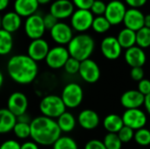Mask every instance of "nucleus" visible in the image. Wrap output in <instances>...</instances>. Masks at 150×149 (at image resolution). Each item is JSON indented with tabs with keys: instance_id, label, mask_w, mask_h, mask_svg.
<instances>
[{
	"instance_id": "f257e3e1",
	"label": "nucleus",
	"mask_w": 150,
	"mask_h": 149,
	"mask_svg": "<svg viewBox=\"0 0 150 149\" xmlns=\"http://www.w3.org/2000/svg\"><path fill=\"white\" fill-rule=\"evenodd\" d=\"M7 71L10 77L17 83L28 84L36 78L38 65L28 55L17 54L9 60Z\"/></svg>"
},
{
	"instance_id": "f03ea898",
	"label": "nucleus",
	"mask_w": 150,
	"mask_h": 149,
	"mask_svg": "<svg viewBox=\"0 0 150 149\" xmlns=\"http://www.w3.org/2000/svg\"><path fill=\"white\" fill-rule=\"evenodd\" d=\"M31 138L34 142L42 146L54 145L61 137L62 131L56 120L40 116L31 122Z\"/></svg>"
},
{
	"instance_id": "7ed1b4c3",
	"label": "nucleus",
	"mask_w": 150,
	"mask_h": 149,
	"mask_svg": "<svg viewBox=\"0 0 150 149\" xmlns=\"http://www.w3.org/2000/svg\"><path fill=\"white\" fill-rule=\"evenodd\" d=\"M95 48V41L91 36L85 33H80L74 36L68 45V50L70 57L79 61L90 59Z\"/></svg>"
},
{
	"instance_id": "20e7f679",
	"label": "nucleus",
	"mask_w": 150,
	"mask_h": 149,
	"mask_svg": "<svg viewBox=\"0 0 150 149\" xmlns=\"http://www.w3.org/2000/svg\"><path fill=\"white\" fill-rule=\"evenodd\" d=\"M40 111L43 116L50 119H58L66 112V105L62 97L55 95H48L44 97L39 105Z\"/></svg>"
},
{
	"instance_id": "39448f33",
	"label": "nucleus",
	"mask_w": 150,
	"mask_h": 149,
	"mask_svg": "<svg viewBox=\"0 0 150 149\" xmlns=\"http://www.w3.org/2000/svg\"><path fill=\"white\" fill-rule=\"evenodd\" d=\"M61 97L67 108L74 109L81 105L83 98V91L80 85L76 83H70L63 88Z\"/></svg>"
},
{
	"instance_id": "423d86ee",
	"label": "nucleus",
	"mask_w": 150,
	"mask_h": 149,
	"mask_svg": "<svg viewBox=\"0 0 150 149\" xmlns=\"http://www.w3.org/2000/svg\"><path fill=\"white\" fill-rule=\"evenodd\" d=\"M24 30L26 36L33 40L41 39L47 30L44 25L43 17L35 13L26 18L24 25Z\"/></svg>"
},
{
	"instance_id": "0eeeda50",
	"label": "nucleus",
	"mask_w": 150,
	"mask_h": 149,
	"mask_svg": "<svg viewBox=\"0 0 150 149\" xmlns=\"http://www.w3.org/2000/svg\"><path fill=\"white\" fill-rule=\"evenodd\" d=\"M94 15L90 10H76L70 17L72 29L78 32H83L92 26Z\"/></svg>"
},
{
	"instance_id": "6e6552de",
	"label": "nucleus",
	"mask_w": 150,
	"mask_h": 149,
	"mask_svg": "<svg viewBox=\"0 0 150 149\" xmlns=\"http://www.w3.org/2000/svg\"><path fill=\"white\" fill-rule=\"evenodd\" d=\"M69 57L70 54L68 48L64 47L63 46H56L50 48L45 61L49 68L53 69H58L64 68Z\"/></svg>"
},
{
	"instance_id": "1a4fd4ad",
	"label": "nucleus",
	"mask_w": 150,
	"mask_h": 149,
	"mask_svg": "<svg viewBox=\"0 0 150 149\" xmlns=\"http://www.w3.org/2000/svg\"><path fill=\"white\" fill-rule=\"evenodd\" d=\"M126 4L120 0H112L107 4L105 17L112 25H117L123 23L127 13Z\"/></svg>"
},
{
	"instance_id": "9d476101",
	"label": "nucleus",
	"mask_w": 150,
	"mask_h": 149,
	"mask_svg": "<svg viewBox=\"0 0 150 149\" xmlns=\"http://www.w3.org/2000/svg\"><path fill=\"white\" fill-rule=\"evenodd\" d=\"M122 119L126 126L136 131L144 128L148 120L146 113L140 109L126 110L122 115Z\"/></svg>"
},
{
	"instance_id": "9b49d317",
	"label": "nucleus",
	"mask_w": 150,
	"mask_h": 149,
	"mask_svg": "<svg viewBox=\"0 0 150 149\" xmlns=\"http://www.w3.org/2000/svg\"><path fill=\"white\" fill-rule=\"evenodd\" d=\"M52 40L59 46L69 45L73 39V30L70 25L63 22H58L50 31Z\"/></svg>"
},
{
	"instance_id": "f8f14e48",
	"label": "nucleus",
	"mask_w": 150,
	"mask_h": 149,
	"mask_svg": "<svg viewBox=\"0 0 150 149\" xmlns=\"http://www.w3.org/2000/svg\"><path fill=\"white\" fill-rule=\"evenodd\" d=\"M102 54L108 60H117L121 53L122 47L120 46L118 39L113 36H107L103 39L100 44Z\"/></svg>"
},
{
	"instance_id": "ddd939ff",
	"label": "nucleus",
	"mask_w": 150,
	"mask_h": 149,
	"mask_svg": "<svg viewBox=\"0 0 150 149\" xmlns=\"http://www.w3.org/2000/svg\"><path fill=\"white\" fill-rule=\"evenodd\" d=\"M79 75L83 81L88 83H95L100 78V68L91 59L81 61Z\"/></svg>"
},
{
	"instance_id": "4468645a",
	"label": "nucleus",
	"mask_w": 150,
	"mask_h": 149,
	"mask_svg": "<svg viewBox=\"0 0 150 149\" xmlns=\"http://www.w3.org/2000/svg\"><path fill=\"white\" fill-rule=\"evenodd\" d=\"M27 106V97L25 94L18 91L12 93L7 102V109L11 112L15 116H17V118L26 112Z\"/></svg>"
},
{
	"instance_id": "2eb2a0df",
	"label": "nucleus",
	"mask_w": 150,
	"mask_h": 149,
	"mask_svg": "<svg viewBox=\"0 0 150 149\" xmlns=\"http://www.w3.org/2000/svg\"><path fill=\"white\" fill-rule=\"evenodd\" d=\"M49 12L58 20L66 19L75 12V5L70 0H56L50 5Z\"/></svg>"
},
{
	"instance_id": "dca6fc26",
	"label": "nucleus",
	"mask_w": 150,
	"mask_h": 149,
	"mask_svg": "<svg viewBox=\"0 0 150 149\" xmlns=\"http://www.w3.org/2000/svg\"><path fill=\"white\" fill-rule=\"evenodd\" d=\"M49 50V45L45 40H43L42 38L33 40L28 46L27 55L37 62L42 60H46Z\"/></svg>"
},
{
	"instance_id": "f3484780",
	"label": "nucleus",
	"mask_w": 150,
	"mask_h": 149,
	"mask_svg": "<svg viewBox=\"0 0 150 149\" xmlns=\"http://www.w3.org/2000/svg\"><path fill=\"white\" fill-rule=\"evenodd\" d=\"M123 23L126 28L137 32L145 26V15L139 9L130 8L127 11Z\"/></svg>"
},
{
	"instance_id": "a211bd4d",
	"label": "nucleus",
	"mask_w": 150,
	"mask_h": 149,
	"mask_svg": "<svg viewBox=\"0 0 150 149\" xmlns=\"http://www.w3.org/2000/svg\"><path fill=\"white\" fill-rule=\"evenodd\" d=\"M145 97H146L138 90H130L123 93L120 98V103L127 110L140 109V107L145 103Z\"/></svg>"
},
{
	"instance_id": "6ab92c4d",
	"label": "nucleus",
	"mask_w": 150,
	"mask_h": 149,
	"mask_svg": "<svg viewBox=\"0 0 150 149\" xmlns=\"http://www.w3.org/2000/svg\"><path fill=\"white\" fill-rule=\"evenodd\" d=\"M147 56L144 50L138 46H134L126 50L125 61L131 68L142 67L145 64Z\"/></svg>"
},
{
	"instance_id": "aec40b11",
	"label": "nucleus",
	"mask_w": 150,
	"mask_h": 149,
	"mask_svg": "<svg viewBox=\"0 0 150 149\" xmlns=\"http://www.w3.org/2000/svg\"><path fill=\"white\" fill-rule=\"evenodd\" d=\"M77 121L82 128L85 130H93L98 126L100 119L96 112L86 109L79 113Z\"/></svg>"
},
{
	"instance_id": "412c9836",
	"label": "nucleus",
	"mask_w": 150,
	"mask_h": 149,
	"mask_svg": "<svg viewBox=\"0 0 150 149\" xmlns=\"http://www.w3.org/2000/svg\"><path fill=\"white\" fill-rule=\"evenodd\" d=\"M39 5L37 0H15L14 11L21 18H28L36 13Z\"/></svg>"
},
{
	"instance_id": "4be33fe9",
	"label": "nucleus",
	"mask_w": 150,
	"mask_h": 149,
	"mask_svg": "<svg viewBox=\"0 0 150 149\" xmlns=\"http://www.w3.org/2000/svg\"><path fill=\"white\" fill-rule=\"evenodd\" d=\"M21 17L15 11H8L4 13L1 19L2 29L11 33L18 31L21 25Z\"/></svg>"
},
{
	"instance_id": "5701e85b",
	"label": "nucleus",
	"mask_w": 150,
	"mask_h": 149,
	"mask_svg": "<svg viewBox=\"0 0 150 149\" xmlns=\"http://www.w3.org/2000/svg\"><path fill=\"white\" fill-rule=\"evenodd\" d=\"M18 123V118L8 109H2L0 111V133L2 134L7 133L14 129Z\"/></svg>"
},
{
	"instance_id": "b1692460",
	"label": "nucleus",
	"mask_w": 150,
	"mask_h": 149,
	"mask_svg": "<svg viewBox=\"0 0 150 149\" xmlns=\"http://www.w3.org/2000/svg\"><path fill=\"white\" fill-rule=\"evenodd\" d=\"M103 126L108 133H118L125 125L122 117H120L118 114L112 113L107 115L104 119Z\"/></svg>"
},
{
	"instance_id": "393cba45",
	"label": "nucleus",
	"mask_w": 150,
	"mask_h": 149,
	"mask_svg": "<svg viewBox=\"0 0 150 149\" xmlns=\"http://www.w3.org/2000/svg\"><path fill=\"white\" fill-rule=\"evenodd\" d=\"M117 39L122 48L128 49L136 44V32L125 27L119 32Z\"/></svg>"
},
{
	"instance_id": "a878e982",
	"label": "nucleus",
	"mask_w": 150,
	"mask_h": 149,
	"mask_svg": "<svg viewBox=\"0 0 150 149\" xmlns=\"http://www.w3.org/2000/svg\"><path fill=\"white\" fill-rule=\"evenodd\" d=\"M60 129L63 133H69L73 131V129L76 126V121L75 117L68 112H65L63 114H62L56 120Z\"/></svg>"
},
{
	"instance_id": "bb28decb",
	"label": "nucleus",
	"mask_w": 150,
	"mask_h": 149,
	"mask_svg": "<svg viewBox=\"0 0 150 149\" xmlns=\"http://www.w3.org/2000/svg\"><path fill=\"white\" fill-rule=\"evenodd\" d=\"M13 47V39L11 32L0 30V54L6 55L8 54Z\"/></svg>"
},
{
	"instance_id": "cd10ccee",
	"label": "nucleus",
	"mask_w": 150,
	"mask_h": 149,
	"mask_svg": "<svg viewBox=\"0 0 150 149\" xmlns=\"http://www.w3.org/2000/svg\"><path fill=\"white\" fill-rule=\"evenodd\" d=\"M111 26L112 25L105 16H97L94 18L91 28L98 33H105Z\"/></svg>"
},
{
	"instance_id": "c85d7f7f",
	"label": "nucleus",
	"mask_w": 150,
	"mask_h": 149,
	"mask_svg": "<svg viewBox=\"0 0 150 149\" xmlns=\"http://www.w3.org/2000/svg\"><path fill=\"white\" fill-rule=\"evenodd\" d=\"M136 45L142 49L150 47V28L144 26L136 32Z\"/></svg>"
},
{
	"instance_id": "c756f323",
	"label": "nucleus",
	"mask_w": 150,
	"mask_h": 149,
	"mask_svg": "<svg viewBox=\"0 0 150 149\" xmlns=\"http://www.w3.org/2000/svg\"><path fill=\"white\" fill-rule=\"evenodd\" d=\"M105 148L107 149H121L122 141H120L118 133H108L103 141Z\"/></svg>"
},
{
	"instance_id": "7c9ffc66",
	"label": "nucleus",
	"mask_w": 150,
	"mask_h": 149,
	"mask_svg": "<svg viewBox=\"0 0 150 149\" xmlns=\"http://www.w3.org/2000/svg\"><path fill=\"white\" fill-rule=\"evenodd\" d=\"M53 149H78V146L72 138L61 136L53 145Z\"/></svg>"
},
{
	"instance_id": "2f4dec72",
	"label": "nucleus",
	"mask_w": 150,
	"mask_h": 149,
	"mask_svg": "<svg viewBox=\"0 0 150 149\" xmlns=\"http://www.w3.org/2000/svg\"><path fill=\"white\" fill-rule=\"evenodd\" d=\"M31 123L18 122L13 129L15 135L21 140H25L31 137Z\"/></svg>"
},
{
	"instance_id": "473e14b6",
	"label": "nucleus",
	"mask_w": 150,
	"mask_h": 149,
	"mask_svg": "<svg viewBox=\"0 0 150 149\" xmlns=\"http://www.w3.org/2000/svg\"><path fill=\"white\" fill-rule=\"evenodd\" d=\"M134 141L141 146L150 145V130L147 128H142L135 132Z\"/></svg>"
},
{
	"instance_id": "72a5a7b5",
	"label": "nucleus",
	"mask_w": 150,
	"mask_h": 149,
	"mask_svg": "<svg viewBox=\"0 0 150 149\" xmlns=\"http://www.w3.org/2000/svg\"><path fill=\"white\" fill-rule=\"evenodd\" d=\"M80 65H81V61H79L78 60H76L73 57H69V59L67 61V62L64 66V69L68 74L75 75L76 73H79Z\"/></svg>"
},
{
	"instance_id": "f704fd0d",
	"label": "nucleus",
	"mask_w": 150,
	"mask_h": 149,
	"mask_svg": "<svg viewBox=\"0 0 150 149\" xmlns=\"http://www.w3.org/2000/svg\"><path fill=\"white\" fill-rule=\"evenodd\" d=\"M134 130H133L132 128L124 126L120 131L118 133V135L120 139V141H122V143H128L129 141H131L133 139H134Z\"/></svg>"
},
{
	"instance_id": "c9c22d12",
	"label": "nucleus",
	"mask_w": 150,
	"mask_h": 149,
	"mask_svg": "<svg viewBox=\"0 0 150 149\" xmlns=\"http://www.w3.org/2000/svg\"><path fill=\"white\" fill-rule=\"evenodd\" d=\"M106 6H107V4L104 1L95 0L90 11L93 13V15L105 16V11H106Z\"/></svg>"
},
{
	"instance_id": "e433bc0d",
	"label": "nucleus",
	"mask_w": 150,
	"mask_h": 149,
	"mask_svg": "<svg viewBox=\"0 0 150 149\" xmlns=\"http://www.w3.org/2000/svg\"><path fill=\"white\" fill-rule=\"evenodd\" d=\"M43 20H44V25H45L46 29L49 30V31H51L54 27V25L59 22L58 19L53 14H51L50 12L46 14L43 17Z\"/></svg>"
},
{
	"instance_id": "4c0bfd02",
	"label": "nucleus",
	"mask_w": 150,
	"mask_h": 149,
	"mask_svg": "<svg viewBox=\"0 0 150 149\" xmlns=\"http://www.w3.org/2000/svg\"><path fill=\"white\" fill-rule=\"evenodd\" d=\"M77 10H91L95 0H71Z\"/></svg>"
},
{
	"instance_id": "58836bf2",
	"label": "nucleus",
	"mask_w": 150,
	"mask_h": 149,
	"mask_svg": "<svg viewBox=\"0 0 150 149\" xmlns=\"http://www.w3.org/2000/svg\"><path fill=\"white\" fill-rule=\"evenodd\" d=\"M131 78L134 81L141 82L144 79V70L142 67H137V68H132L130 72Z\"/></svg>"
},
{
	"instance_id": "ea45409f",
	"label": "nucleus",
	"mask_w": 150,
	"mask_h": 149,
	"mask_svg": "<svg viewBox=\"0 0 150 149\" xmlns=\"http://www.w3.org/2000/svg\"><path fill=\"white\" fill-rule=\"evenodd\" d=\"M138 90L143 94L145 97L150 94V81L148 79H143L139 82L138 84Z\"/></svg>"
},
{
	"instance_id": "a19ab883",
	"label": "nucleus",
	"mask_w": 150,
	"mask_h": 149,
	"mask_svg": "<svg viewBox=\"0 0 150 149\" xmlns=\"http://www.w3.org/2000/svg\"><path fill=\"white\" fill-rule=\"evenodd\" d=\"M84 149H107L105 148V144L103 141H99V140H91L89 141L85 147Z\"/></svg>"
},
{
	"instance_id": "79ce46f5",
	"label": "nucleus",
	"mask_w": 150,
	"mask_h": 149,
	"mask_svg": "<svg viewBox=\"0 0 150 149\" xmlns=\"http://www.w3.org/2000/svg\"><path fill=\"white\" fill-rule=\"evenodd\" d=\"M0 149H21V145L16 141L9 140L1 145Z\"/></svg>"
},
{
	"instance_id": "37998d69",
	"label": "nucleus",
	"mask_w": 150,
	"mask_h": 149,
	"mask_svg": "<svg viewBox=\"0 0 150 149\" xmlns=\"http://www.w3.org/2000/svg\"><path fill=\"white\" fill-rule=\"evenodd\" d=\"M125 2L131 8L139 9V8L144 6L147 4L148 0H125Z\"/></svg>"
},
{
	"instance_id": "c03bdc74",
	"label": "nucleus",
	"mask_w": 150,
	"mask_h": 149,
	"mask_svg": "<svg viewBox=\"0 0 150 149\" xmlns=\"http://www.w3.org/2000/svg\"><path fill=\"white\" fill-rule=\"evenodd\" d=\"M21 149H39V147L34 141H26L21 145Z\"/></svg>"
},
{
	"instance_id": "a18cd8bd",
	"label": "nucleus",
	"mask_w": 150,
	"mask_h": 149,
	"mask_svg": "<svg viewBox=\"0 0 150 149\" xmlns=\"http://www.w3.org/2000/svg\"><path fill=\"white\" fill-rule=\"evenodd\" d=\"M18 122H23V123H31L32 120L30 121V117L26 115L25 113L18 117Z\"/></svg>"
},
{
	"instance_id": "49530a36",
	"label": "nucleus",
	"mask_w": 150,
	"mask_h": 149,
	"mask_svg": "<svg viewBox=\"0 0 150 149\" xmlns=\"http://www.w3.org/2000/svg\"><path fill=\"white\" fill-rule=\"evenodd\" d=\"M144 106H145V108H146L148 113L150 115V94L149 95H148V96H146V97H145Z\"/></svg>"
},
{
	"instance_id": "de8ad7c7",
	"label": "nucleus",
	"mask_w": 150,
	"mask_h": 149,
	"mask_svg": "<svg viewBox=\"0 0 150 149\" xmlns=\"http://www.w3.org/2000/svg\"><path fill=\"white\" fill-rule=\"evenodd\" d=\"M9 3H10V0H0V10L1 11L5 10L8 7Z\"/></svg>"
},
{
	"instance_id": "09e8293b",
	"label": "nucleus",
	"mask_w": 150,
	"mask_h": 149,
	"mask_svg": "<svg viewBox=\"0 0 150 149\" xmlns=\"http://www.w3.org/2000/svg\"><path fill=\"white\" fill-rule=\"evenodd\" d=\"M145 26L150 28V14L145 15Z\"/></svg>"
},
{
	"instance_id": "8fccbe9b",
	"label": "nucleus",
	"mask_w": 150,
	"mask_h": 149,
	"mask_svg": "<svg viewBox=\"0 0 150 149\" xmlns=\"http://www.w3.org/2000/svg\"><path fill=\"white\" fill-rule=\"evenodd\" d=\"M40 4H48L51 0H37Z\"/></svg>"
},
{
	"instance_id": "3c124183",
	"label": "nucleus",
	"mask_w": 150,
	"mask_h": 149,
	"mask_svg": "<svg viewBox=\"0 0 150 149\" xmlns=\"http://www.w3.org/2000/svg\"><path fill=\"white\" fill-rule=\"evenodd\" d=\"M3 82H4V76L3 73H0V86L3 85Z\"/></svg>"
},
{
	"instance_id": "603ef678",
	"label": "nucleus",
	"mask_w": 150,
	"mask_h": 149,
	"mask_svg": "<svg viewBox=\"0 0 150 149\" xmlns=\"http://www.w3.org/2000/svg\"><path fill=\"white\" fill-rule=\"evenodd\" d=\"M149 130H150V126H149Z\"/></svg>"
}]
</instances>
